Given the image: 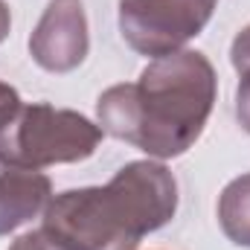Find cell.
<instances>
[{
	"label": "cell",
	"instance_id": "8",
	"mask_svg": "<svg viewBox=\"0 0 250 250\" xmlns=\"http://www.w3.org/2000/svg\"><path fill=\"white\" fill-rule=\"evenodd\" d=\"M230 62H233L236 73H239V84H236V120L250 134V23L233 38Z\"/></svg>",
	"mask_w": 250,
	"mask_h": 250
},
{
	"label": "cell",
	"instance_id": "2",
	"mask_svg": "<svg viewBox=\"0 0 250 250\" xmlns=\"http://www.w3.org/2000/svg\"><path fill=\"white\" fill-rule=\"evenodd\" d=\"M178 212V181L160 160H134L105 187L50 198L41 230L64 250H137Z\"/></svg>",
	"mask_w": 250,
	"mask_h": 250
},
{
	"label": "cell",
	"instance_id": "10",
	"mask_svg": "<svg viewBox=\"0 0 250 250\" xmlns=\"http://www.w3.org/2000/svg\"><path fill=\"white\" fill-rule=\"evenodd\" d=\"M21 102V96H18V90L12 87V84H6V82H0V114H6L9 108H15Z\"/></svg>",
	"mask_w": 250,
	"mask_h": 250
},
{
	"label": "cell",
	"instance_id": "4",
	"mask_svg": "<svg viewBox=\"0 0 250 250\" xmlns=\"http://www.w3.org/2000/svg\"><path fill=\"white\" fill-rule=\"evenodd\" d=\"M212 12L215 0H120V32L134 53L160 59L201 35Z\"/></svg>",
	"mask_w": 250,
	"mask_h": 250
},
{
	"label": "cell",
	"instance_id": "5",
	"mask_svg": "<svg viewBox=\"0 0 250 250\" xmlns=\"http://www.w3.org/2000/svg\"><path fill=\"white\" fill-rule=\"evenodd\" d=\"M90 35L82 0H50L29 35V56L47 73H70L87 59Z\"/></svg>",
	"mask_w": 250,
	"mask_h": 250
},
{
	"label": "cell",
	"instance_id": "11",
	"mask_svg": "<svg viewBox=\"0 0 250 250\" xmlns=\"http://www.w3.org/2000/svg\"><path fill=\"white\" fill-rule=\"evenodd\" d=\"M9 29H12V12H9V6L0 0V44L9 38Z\"/></svg>",
	"mask_w": 250,
	"mask_h": 250
},
{
	"label": "cell",
	"instance_id": "9",
	"mask_svg": "<svg viewBox=\"0 0 250 250\" xmlns=\"http://www.w3.org/2000/svg\"><path fill=\"white\" fill-rule=\"evenodd\" d=\"M9 250H64V248L59 242H53L44 230H32V233H23L21 239H15Z\"/></svg>",
	"mask_w": 250,
	"mask_h": 250
},
{
	"label": "cell",
	"instance_id": "3",
	"mask_svg": "<svg viewBox=\"0 0 250 250\" xmlns=\"http://www.w3.org/2000/svg\"><path fill=\"white\" fill-rule=\"evenodd\" d=\"M102 134L99 125L79 111L53 108L47 102H18L0 114V163L29 172L82 163L99 148Z\"/></svg>",
	"mask_w": 250,
	"mask_h": 250
},
{
	"label": "cell",
	"instance_id": "1",
	"mask_svg": "<svg viewBox=\"0 0 250 250\" xmlns=\"http://www.w3.org/2000/svg\"><path fill=\"white\" fill-rule=\"evenodd\" d=\"M215 67L198 50H178L143 67L137 82L96 99V125L154 160L187 154L215 105Z\"/></svg>",
	"mask_w": 250,
	"mask_h": 250
},
{
	"label": "cell",
	"instance_id": "6",
	"mask_svg": "<svg viewBox=\"0 0 250 250\" xmlns=\"http://www.w3.org/2000/svg\"><path fill=\"white\" fill-rule=\"evenodd\" d=\"M53 184L44 172L29 169H0V236L15 233L47 209Z\"/></svg>",
	"mask_w": 250,
	"mask_h": 250
},
{
	"label": "cell",
	"instance_id": "7",
	"mask_svg": "<svg viewBox=\"0 0 250 250\" xmlns=\"http://www.w3.org/2000/svg\"><path fill=\"white\" fill-rule=\"evenodd\" d=\"M218 224L224 236L239 245L250 248V172L233 178L218 195Z\"/></svg>",
	"mask_w": 250,
	"mask_h": 250
}]
</instances>
